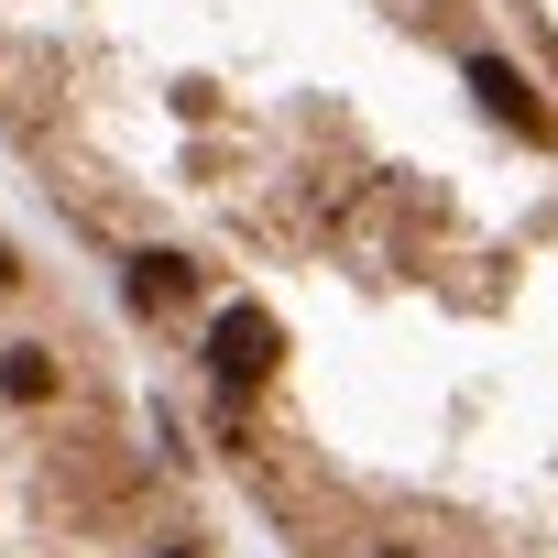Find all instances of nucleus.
<instances>
[{
    "mask_svg": "<svg viewBox=\"0 0 558 558\" xmlns=\"http://www.w3.org/2000/svg\"><path fill=\"white\" fill-rule=\"evenodd\" d=\"M384 110L536 121L558 88L493 0H0V143L154 318H197L219 416L329 307L351 362L373 329L460 362L471 449H504V362H558V274L395 197L362 165Z\"/></svg>",
    "mask_w": 558,
    "mask_h": 558,
    "instance_id": "nucleus-1",
    "label": "nucleus"
},
{
    "mask_svg": "<svg viewBox=\"0 0 558 558\" xmlns=\"http://www.w3.org/2000/svg\"><path fill=\"white\" fill-rule=\"evenodd\" d=\"M493 12L514 23V45H525V66L558 88V0H493Z\"/></svg>",
    "mask_w": 558,
    "mask_h": 558,
    "instance_id": "nucleus-2",
    "label": "nucleus"
}]
</instances>
